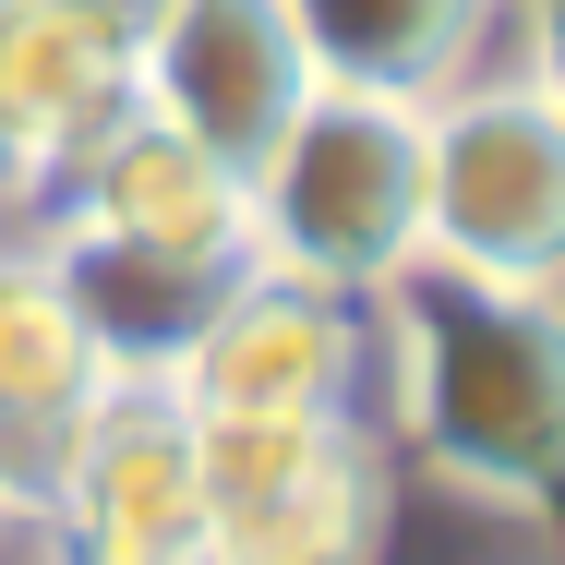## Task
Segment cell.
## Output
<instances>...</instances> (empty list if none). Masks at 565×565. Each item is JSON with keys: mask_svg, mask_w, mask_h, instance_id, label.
I'll use <instances>...</instances> for the list:
<instances>
[{"mask_svg": "<svg viewBox=\"0 0 565 565\" xmlns=\"http://www.w3.org/2000/svg\"><path fill=\"white\" fill-rule=\"evenodd\" d=\"M361 326L385 349V397H397V446L422 457L446 493L542 518L565 457V326L554 289H505V277H457V265H397Z\"/></svg>", "mask_w": 565, "mask_h": 565, "instance_id": "obj_1", "label": "cell"}, {"mask_svg": "<svg viewBox=\"0 0 565 565\" xmlns=\"http://www.w3.org/2000/svg\"><path fill=\"white\" fill-rule=\"evenodd\" d=\"M253 265L373 301L397 265H422V109L313 85L301 120L253 169Z\"/></svg>", "mask_w": 565, "mask_h": 565, "instance_id": "obj_2", "label": "cell"}, {"mask_svg": "<svg viewBox=\"0 0 565 565\" xmlns=\"http://www.w3.org/2000/svg\"><path fill=\"white\" fill-rule=\"evenodd\" d=\"M422 265L554 289L565 265V109L542 61L469 73L422 109Z\"/></svg>", "mask_w": 565, "mask_h": 565, "instance_id": "obj_3", "label": "cell"}, {"mask_svg": "<svg viewBox=\"0 0 565 565\" xmlns=\"http://www.w3.org/2000/svg\"><path fill=\"white\" fill-rule=\"evenodd\" d=\"M205 457V565H373L385 457L361 409L326 422H193Z\"/></svg>", "mask_w": 565, "mask_h": 565, "instance_id": "obj_4", "label": "cell"}, {"mask_svg": "<svg viewBox=\"0 0 565 565\" xmlns=\"http://www.w3.org/2000/svg\"><path fill=\"white\" fill-rule=\"evenodd\" d=\"M49 530L73 565H205V457L193 409L157 373H109L73 422V469L49 493Z\"/></svg>", "mask_w": 565, "mask_h": 565, "instance_id": "obj_5", "label": "cell"}, {"mask_svg": "<svg viewBox=\"0 0 565 565\" xmlns=\"http://www.w3.org/2000/svg\"><path fill=\"white\" fill-rule=\"evenodd\" d=\"M313 97V49L289 24V0H169L132 36V109L193 132L217 169H265V145Z\"/></svg>", "mask_w": 565, "mask_h": 565, "instance_id": "obj_6", "label": "cell"}, {"mask_svg": "<svg viewBox=\"0 0 565 565\" xmlns=\"http://www.w3.org/2000/svg\"><path fill=\"white\" fill-rule=\"evenodd\" d=\"M361 349H373L361 301L253 265L205 313V338L181 349L169 397L193 422H326V409H361Z\"/></svg>", "mask_w": 565, "mask_h": 565, "instance_id": "obj_7", "label": "cell"}, {"mask_svg": "<svg viewBox=\"0 0 565 565\" xmlns=\"http://www.w3.org/2000/svg\"><path fill=\"white\" fill-rule=\"evenodd\" d=\"M36 253H49L61 301L85 313V349L109 373H157V385L205 338V313L253 277V253H169V241H109V228H73V217H49Z\"/></svg>", "mask_w": 565, "mask_h": 565, "instance_id": "obj_8", "label": "cell"}, {"mask_svg": "<svg viewBox=\"0 0 565 565\" xmlns=\"http://www.w3.org/2000/svg\"><path fill=\"white\" fill-rule=\"evenodd\" d=\"M49 217L109 228V241H169V253H253V181L217 169L193 132L120 109L109 132L73 157V181L49 193Z\"/></svg>", "mask_w": 565, "mask_h": 565, "instance_id": "obj_9", "label": "cell"}, {"mask_svg": "<svg viewBox=\"0 0 565 565\" xmlns=\"http://www.w3.org/2000/svg\"><path fill=\"white\" fill-rule=\"evenodd\" d=\"M518 0H289L313 85H361V97H409L434 109L446 85L493 73V24Z\"/></svg>", "mask_w": 565, "mask_h": 565, "instance_id": "obj_10", "label": "cell"}, {"mask_svg": "<svg viewBox=\"0 0 565 565\" xmlns=\"http://www.w3.org/2000/svg\"><path fill=\"white\" fill-rule=\"evenodd\" d=\"M109 361L85 349V313L61 301L36 241H0V422H85Z\"/></svg>", "mask_w": 565, "mask_h": 565, "instance_id": "obj_11", "label": "cell"}, {"mask_svg": "<svg viewBox=\"0 0 565 565\" xmlns=\"http://www.w3.org/2000/svg\"><path fill=\"white\" fill-rule=\"evenodd\" d=\"M61 12H73V24H97L109 49H132V36H145V24L169 12V0H61Z\"/></svg>", "mask_w": 565, "mask_h": 565, "instance_id": "obj_12", "label": "cell"}, {"mask_svg": "<svg viewBox=\"0 0 565 565\" xmlns=\"http://www.w3.org/2000/svg\"><path fill=\"white\" fill-rule=\"evenodd\" d=\"M0 530H12V518H0Z\"/></svg>", "mask_w": 565, "mask_h": 565, "instance_id": "obj_13", "label": "cell"}]
</instances>
